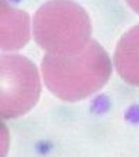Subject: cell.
Returning a JSON list of instances; mask_svg holds the SVG:
<instances>
[{
    "mask_svg": "<svg viewBox=\"0 0 139 157\" xmlns=\"http://www.w3.org/2000/svg\"><path fill=\"white\" fill-rule=\"evenodd\" d=\"M41 71L48 89L57 98L75 102L101 89L108 81L112 64L105 50L90 40L72 54H50L43 59Z\"/></svg>",
    "mask_w": 139,
    "mask_h": 157,
    "instance_id": "cell-1",
    "label": "cell"
},
{
    "mask_svg": "<svg viewBox=\"0 0 139 157\" xmlns=\"http://www.w3.org/2000/svg\"><path fill=\"white\" fill-rule=\"evenodd\" d=\"M34 36L50 54H72L90 41L91 25L83 8L71 0H51L34 16Z\"/></svg>",
    "mask_w": 139,
    "mask_h": 157,
    "instance_id": "cell-2",
    "label": "cell"
},
{
    "mask_svg": "<svg viewBox=\"0 0 139 157\" xmlns=\"http://www.w3.org/2000/svg\"><path fill=\"white\" fill-rule=\"evenodd\" d=\"M1 116L17 118L36 104L41 81L35 65L17 54L1 56Z\"/></svg>",
    "mask_w": 139,
    "mask_h": 157,
    "instance_id": "cell-3",
    "label": "cell"
},
{
    "mask_svg": "<svg viewBox=\"0 0 139 157\" xmlns=\"http://www.w3.org/2000/svg\"><path fill=\"white\" fill-rule=\"evenodd\" d=\"M114 62L122 80L139 87V25L127 31L119 40Z\"/></svg>",
    "mask_w": 139,
    "mask_h": 157,
    "instance_id": "cell-4",
    "label": "cell"
},
{
    "mask_svg": "<svg viewBox=\"0 0 139 157\" xmlns=\"http://www.w3.org/2000/svg\"><path fill=\"white\" fill-rule=\"evenodd\" d=\"M29 17L2 0L1 3V48L17 50L29 40Z\"/></svg>",
    "mask_w": 139,
    "mask_h": 157,
    "instance_id": "cell-5",
    "label": "cell"
},
{
    "mask_svg": "<svg viewBox=\"0 0 139 157\" xmlns=\"http://www.w3.org/2000/svg\"><path fill=\"white\" fill-rule=\"evenodd\" d=\"M126 2L136 13L139 14V0H126Z\"/></svg>",
    "mask_w": 139,
    "mask_h": 157,
    "instance_id": "cell-6",
    "label": "cell"
}]
</instances>
